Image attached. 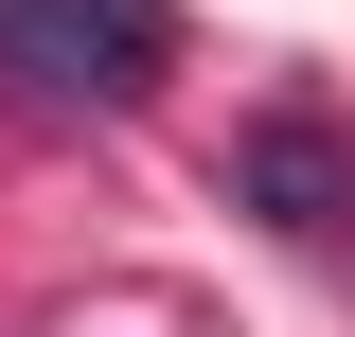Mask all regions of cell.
Returning <instances> with one entry per match:
<instances>
[{"label":"cell","instance_id":"cell-2","mask_svg":"<svg viewBox=\"0 0 355 337\" xmlns=\"http://www.w3.org/2000/svg\"><path fill=\"white\" fill-rule=\"evenodd\" d=\"M231 213H266V231H355V125H320V107H266L249 142H231Z\"/></svg>","mask_w":355,"mask_h":337},{"label":"cell","instance_id":"cell-1","mask_svg":"<svg viewBox=\"0 0 355 337\" xmlns=\"http://www.w3.org/2000/svg\"><path fill=\"white\" fill-rule=\"evenodd\" d=\"M0 71L36 107H142L178 71V0H0Z\"/></svg>","mask_w":355,"mask_h":337}]
</instances>
